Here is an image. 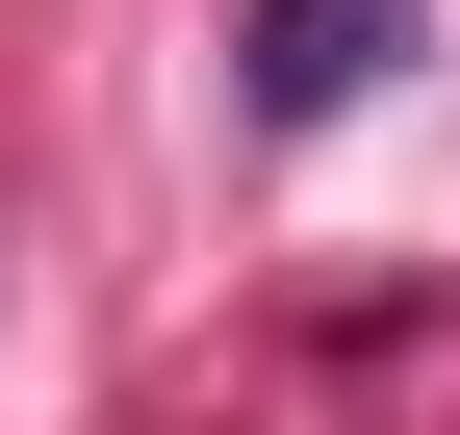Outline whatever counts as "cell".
<instances>
[{
  "label": "cell",
  "mask_w": 460,
  "mask_h": 435,
  "mask_svg": "<svg viewBox=\"0 0 460 435\" xmlns=\"http://www.w3.org/2000/svg\"><path fill=\"white\" fill-rule=\"evenodd\" d=\"M384 51H410V0H256V129H332Z\"/></svg>",
  "instance_id": "obj_1"
}]
</instances>
